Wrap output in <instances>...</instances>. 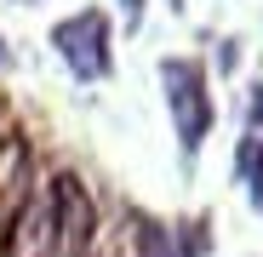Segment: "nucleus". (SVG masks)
Masks as SVG:
<instances>
[{"label": "nucleus", "instance_id": "5", "mask_svg": "<svg viewBox=\"0 0 263 257\" xmlns=\"http://www.w3.org/2000/svg\"><path fill=\"white\" fill-rule=\"evenodd\" d=\"M138 17H143V0H126V29H138Z\"/></svg>", "mask_w": 263, "mask_h": 257}, {"label": "nucleus", "instance_id": "1", "mask_svg": "<svg viewBox=\"0 0 263 257\" xmlns=\"http://www.w3.org/2000/svg\"><path fill=\"white\" fill-rule=\"evenodd\" d=\"M166 80V103H172V120H178V143L195 154L200 137H206V126H212V97H206V69L189 63V57H172L160 69Z\"/></svg>", "mask_w": 263, "mask_h": 257}, {"label": "nucleus", "instance_id": "6", "mask_svg": "<svg viewBox=\"0 0 263 257\" xmlns=\"http://www.w3.org/2000/svg\"><path fill=\"white\" fill-rule=\"evenodd\" d=\"M6 63H12V52H6V46H0V69H6Z\"/></svg>", "mask_w": 263, "mask_h": 257}, {"label": "nucleus", "instance_id": "4", "mask_svg": "<svg viewBox=\"0 0 263 257\" xmlns=\"http://www.w3.org/2000/svg\"><path fill=\"white\" fill-rule=\"evenodd\" d=\"M257 143H263V137H257ZM252 200L263 206V166H252Z\"/></svg>", "mask_w": 263, "mask_h": 257}, {"label": "nucleus", "instance_id": "3", "mask_svg": "<svg viewBox=\"0 0 263 257\" xmlns=\"http://www.w3.org/2000/svg\"><path fill=\"white\" fill-rule=\"evenodd\" d=\"M52 257H80L92 240V200H86L80 177H58L52 183Z\"/></svg>", "mask_w": 263, "mask_h": 257}, {"label": "nucleus", "instance_id": "2", "mask_svg": "<svg viewBox=\"0 0 263 257\" xmlns=\"http://www.w3.org/2000/svg\"><path fill=\"white\" fill-rule=\"evenodd\" d=\"M58 52H63V63L80 74V80H98V74H109V23H103V12H80V17H69V23H58Z\"/></svg>", "mask_w": 263, "mask_h": 257}]
</instances>
